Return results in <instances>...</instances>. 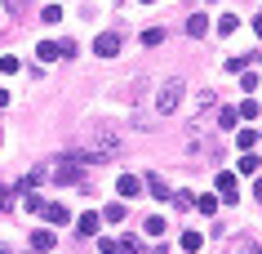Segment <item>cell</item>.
<instances>
[{
  "instance_id": "obj_33",
  "label": "cell",
  "mask_w": 262,
  "mask_h": 254,
  "mask_svg": "<svg viewBox=\"0 0 262 254\" xmlns=\"http://www.w3.org/2000/svg\"><path fill=\"white\" fill-rule=\"evenodd\" d=\"M0 143H5V134H0Z\"/></svg>"
},
{
  "instance_id": "obj_6",
  "label": "cell",
  "mask_w": 262,
  "mask_h": 254,
  "mask_svg": "<svg viewBox=\"0 0 262 254\" xmlns=\"http://www.w3.org/2000/svg\"><path fill=\"white\" fill-rule=\"evenodd\" d=\"M142 187H147V197H156V201H169V197H173V192L165 187V179H160V174H147V183H142Z\"/></svg>"
},
{
  "instance_id": "obj_13",
  "label": "cell",
  "mask_w": 262,
  "mask_h": 254,
  "mask_svg": "<svg viewBox=\"0 0 262 254\" xmlns=\"http://www.w3.org/2000/svg\"><path fill=\"white\" fill-rule=\"evenodd\" d=\"M45 219H49V223H67L71 214H67V205H45Z\"/></svg>"
},
{
  "instance_id": "obj_35",
  "label": "cell",
  "mask_w": 262,
  "mask_h": 254,
  "mask_svg": "<svg viewBox=\"0 0 262 254\" xmlns=\"http://www.w3.org/2000/svg\"><path fill=\"white\" fill-rule=\"evenodd\" d=\"M258 58H262V54H258Z\"/></svg>"
},
{
  "instance_id": "obj_30",
  "label": "cell",
  "mask_w": 262,
  "mask_h": 254,
  "mask_svg": "<svg viewBox=\"0 0 262 254\" xmlns=\"http://www.w3.org/2000/svg\"><path fill=\"white\" fill-rule=\"evenodd\" d=\"M253 197H258V201H262V179H258V183H253Z\"/></svg>"
},
{
  "instance_id": "obj_31",
  "label": "cell",
  "mask_w": 262,
  "mask_h": 254,
  "mask_svg": "<svg viewBox=\"0 0 262 254\" xmlns=\"http://www.w3.org/2000/svg\"><path fill=\"white\" fill-rule=\"evenodd\" d=\"M253 31H258V36H262V14H258V18H253Z\"/></svg>"
},
{
  "instance_id": "obj_27",
  "label": "cell",
  "mask_w": 262,
  "mask_h": 254,
  "mask_svg": "<svg viewBox=\"0 0 262 254\" xmlns=\"http://www.w3.org/2000/svg\"><path fill=\"white\" fill-rule=\"evenodd\" d=\"M160 41H165V31H160V27H151V31H142V45H160Z\"/></svg>"
},
{
  "instance_id": "obj_17",
  "label": "cell",
  "mask_w": 262,
  "mask_h": 254,
  "mask_svg": "<svg viewBox=\"0 0 262 254\" xmlns=\"http://www.w3.org/2000/svg\"><path fill=\"white\" fill-rule=\"evenodd\" d=\"M235 27H240V18H235V14H222L218 18V36H231Z\"/></svg>"
},
{
  "instance_id": "obj_14",
  "label": "cell",
  "mask_w": 262,
  "mask_h": 254,
  "mask_svg": "<svg viewBox=\"0 0 262 254\" xmlns=\"http://www.w3.org/2000/svg\"><path fill=\"white\" fill-rule=\"evenodd\" d=\"M31 245H36V250H54V232H31Z\"/></svg>"
},
{
  "instance_id": "obj_19",
  "label": "cell",
  "mask_w": 262,
  "mask_h": 254,
  "mask_svg": "<svg viewBox=\"0 0 262 254\" xmlns=\"http://www.w3.org/2000/svg\"><path fill=\"white\" fill-rule=\"evenodd\" d=\"M235 143H240L245 152H253V143H258V134H253V129H240V134H235Z\"/></svg>"
},
{
  "instance_id": "obj_2",
  "label": "cell",
  "mask_w": 262,
  "mask_h": 254,
  "mask_svg": "<svg viewBox=\"0 0 262 254\" xmlns=\"http://www.w3.org/2000/svg\"><path fill=\"white\" fill-rule=\"evenodd\" d=\"M49 179H58L62 187H76V183H84V169H80L76 156H58L54 165H49Z\"/></svg>"
},
{
  "instance_id": "obj_29",
  "label": "cell",
  "mask_w": 262,
  "mask_h": 254,
  "mask_svg": "<svg viewBox=\"0 0 262 254\" xmlns=\"http://www.w3.org/2000/svg\"><path fill=\"white\" fill-rule=\"evenodd\" d=\"M23 205H27V210H36V214L45 210V201H40V192H27V201H23Z\"/></svg>"
},
{
  "instance_id": "obj_5",
  "label": "cell",
  "mask_w": 262,
  "mask_h": 254,
  "mask_svg": "<svg viewBox=\"0 0 262 254\" xmlns=\"http://www.w3.org/2000/svg\"><path fill=\"white\" fill-rule=\"evenodd\" d=\"M116 192H120L124 201H134V197H142V179H134V174H120V183H116Z\"/></svg>"
},
{
  "instance_id": "obj_26",
  "label": "cell",
  "mask_w": 262,
  "mask_h": 254,
  "mask_svg": "<svg viewBox=\"0 0 262 254\" xmlns=\"http://www.w3.org/2000/svg\"><path fill=\"white\" fill-rule=\"evenodd\" d=\"M23 9H27L23 0H5V14H9V18H23Z\"/></svg>"
},
{
  "instance_id": "obj_7",
  "label": "cell",
  "mask_w": 262,
  "mask_h": 254,
  "mask_svg": "<svg viewBox=\"0 0 262 254\" xmlns=\"http://www.w3.org/2000/svg\"><path fill=\"white\" fill-rule=\"evenodd\" d=\"M98 227H102V214H80L76 232H80V237H98Z\"/></svg>"
},
{
  "instance_id": "obj_24",
  "label": "cell",
  "mask_w": 262,
  "mask_h": 254,
  "mask_svg": "<svg viewBox=\"0 0 262 254\" xmlns=\"http://www.w3.org/2000/svg\"><path fill=\"white\" fill-rule=\"evenodd\" d=\"M98 250H102V254H120V241H111V237H98Z\"/></svg>"
},
{
  "instance_id": "obj_1",
  "label": "cell",
  "mask_w": 262,
  "mask_h": 254,
  "mask_svg": "<svg viewBox=\"0 0 262 254\" xmlns=\"http://www.w3.org/2000/svg\"><path fill=\"white\" fill-rule=\"evenodd\" d=\"M80 156L76 161H116L120 156V134L111 125H89V129H80Z\"/></svg>"
},
{
  "instance_id": "obj_25",
  "label": "cell",
  "mask_w": 262,
  "mask_h": 254,
  "mask_svg": "<svg viewBox=\"0 0 262 254\" xmlns=\"http://www.w3.org/2000/svg\"><path fill=\"white\" fill-rule=\"evenodd\" d=\"M102 219H107V223H120V219H124V205H107V210H102Z\"/></svg>"
},
{
  "instance_id": "obj_12",
  "label": "cell",
  "mask_w": 262,
  "mask_h": 254,
  "mask_svg": "<svg viewBox=\"0 0 262 254\" xmlns=\"http://www.w3.org/2000/svg\"><path fill=\"white\" fill-rule=\"evenodd\" d=\"M36 58H40V63H54V58H58V45L54 41H40V45H36Z\"/></svg>"
},
{
  "instance_id": "obj_10",
  "label": "cell",
  "mask_w": 262,
  "mask_h": 254,
  "mask_svg": "<svg viewBox=\"0 0 262 254\" xmlns=\"http://www.w3.org/2000/svg\"><path fill=\"white\" fill-rule=\"evenodd\" d=\"M218 192H222V201H240V192H235V174H218Z\"/></svg>"
},
{
  "instance_id": "obj_22",
  "label": "cell",
  "mask_w": 262,
  "mask_h": 254,
  "mask_svg": "<svg viewBox=\"0 0 262 254\" xmlns=\"http://www.w3.org/2000/svg\"><path fill=\"white\" fill-rule=\"evenodd\" d=\"M142 227H147V237H165V219H147Z\"/></svg>"
},
{
  "instance_id": "obj_23",
  "label": "cell",
  "mask_w": 262,
  "mask_h": 254,
  "mask_svg": "<svg viewBox=\"0 0 262 254\" xmlns=\"http://www.w3.org/2000/svg\"><path fill=\"white\" fill-rule=\"evenodd\" d=\"M40 18H45V23H62V9H58V5H45Z\"/></svg>"
},
{
  "instance_id": "obj_8",
  "label": "cell",
  "mask_w": 262,
  "mask_h": 254,
  "mask_svg": "<svg viewBox=\"0 0 262 254\" xmlns=\"http://www.w3.org/2000/svg\"><path fill=\"white\" fill-rule=\"evenodd\" d=\"M227 254H262V250H258V241H253V237H235L231 245H227Z\"/></svg>"
},
{
  "instance_id": "obj_15",
  "label": "cell",
  "mask_w": 262,
  "mask_h": 254,
  "mask_svg": "<svg viewBox=\"0 0 262 254\" xmlns=\"http://www.w3.org/2000/svg\"><path fill=\"white\" fill-rule=\"evenodd\" d=\"M200 245H205V237H200V232H182V250H187V254H195Z\"/></svg>"
},
{
  "instance_id": "obj_4",
  "label": "cell",
  "mask_w": 262,
  "mask_h": 254,
  "mask_svg": "<svg viewBox=\"0 0 262 254\" xmlns=\"http://www.w3.org/2000/svg\"><path fill=\"white\" fill-rule=\"evenodd\" d=\"M94 49H98V54H102V58H116V54H120V36H116V31H102V36H98V45H94Z\"/></svg>"
},
{
  "instance_id": "obj_3",
  "label": "cell",
  "mask_w": 262,
  "mask_h": 254,
  "mask_svg": "<svg viewBox=\"0 0 262 254\" xmlns=\"http://www.w3.org/2000/svg\"><path fill=\"white\" fill-rule=\"evenodd\" d=\"M182 94H187V85H182V81H165V85H160V94H156V112L173 116L182 107Z\"/></svg>"
},
{
  "instance_id": "obj_21",
  "label": "cell",
  "mask_w": 262,
  "mask_h": 254,
  "mask_svg": "<svg viewBox=\"0 0 262 254\" xmlns=\"http://www.w3.org/2000/svg\"><path fill=\"white\" fill-rule=\"evenodd\" d=\"M120 254H142V241L138 237H124L120 241Z\"/></svg>"
},
{
  "instance_id": "obj_32",
  "label": "cell",
  "mask_w": 262,
  "mask_h": 254,
  "mask_svg": "<svg viewBox=\"0 0 262 254\" xmlns=\"http://www.w3.org/2000/svg\"><path fill=\"white\" fill-rule=\"evenodd\" d=\"M0 107H9V94H5V89H0Z\"/></svg>"
},
{
  "instance_id": "obj_34",
  "label": "cell",
  "mask_w": 262,
  "mask_h": 254,
  "mask_svg": "<svg viewBox=\"0 0 262 254\" xmlns=\"http://www.w3.org/2000/svg\"><path fill=\"white\" fill-rule=\"evenodd\" d=\"M147 5H151V0H147Z\"/></svg>"
},
{
  "instance_id": "obj_16",
  "label": "cell",
  "mask_w": 262,
  "mask_h": 254,
  "mask_svg": "<svg viewBox=\"0 0 262 254\" xmlns=\"http://www.w3.org/2000/svg\"><path fill=\"white\" fill-rule=\"evenodd\" d=\"M258 112H262V103H258V99L240 103V121H258Z\"/></svg>"
},
{
  "instance_id": "obj_11",
  "label": "cell",
  "mask_w": 262,
  "mask_h": 254,
  "mask_svg": "<svg viewBox=\"0 0 262 254\" xmlns=\"http://www.w3.org/2000/svg\"><path fill=\"white\" fill-rule=\"evenodd\" d=\"M240 125V112L235 107H218V129H235Z\"/></svg>"
},
{
  "instance_id": "obj_20",
  "label": "cell",
  "mask_w": 262,
  "mask_h": 254,
  "mask_svg": "<svg viewBox=\"0 0 262 254\" xmlns=\"http://www.w3.org/2000/svg\"><path fill=\"white\" fill-rule=\"evenodd\" d=\"M262 156H240V174H258Z\"/></svg>"
},
{
  "instance_id": "obj_9",
  "label": "cell",
  "mask_w": 262,
  "mask_h": 254,
  "mask_svg": "<svg viewBox=\"0 0 262 254\" xmlns=\"http://www.w3.org/2000/svg\"><path fill=\"white\" fill-rule=\"evenodd\" d=\"M205 31H209V18L205 14H191V18H187V36H191V41H200Z\"/></svg>"
},
{
  "instance_id": "obj_18",
  "label": "cell",
  "mask_w": 262,
  "mask_h": 254,
  "mask_svg": "<svg viewBox=\"0 0 262 254\" xmlns=\"http://www.w3.org/2000/svg\"><path fill=\"white\" fill-rule=\"evenodd\" d=\"M14 205H18L14 187H5V183H0V210H14Z\"/></svg>"
},
{
  "instance_id": "obj_28",
  "label": "cell",
  "mask_w": 262,
  "mask_h": 254,
  "mask_svg": "<svg viewBox=\"0 0 262 254\" xmlns=\"http://www.w3.org/2000/svg\"><path fill=\"white\" fill-rule=\"evenodd\" d=\"M195 210H200V214H213V210H218V201H213V197H200V201H195Z\"/></svg>"
}]
</instances>
